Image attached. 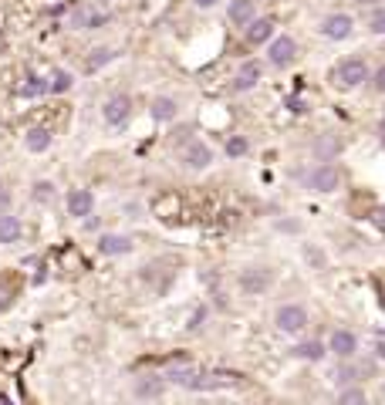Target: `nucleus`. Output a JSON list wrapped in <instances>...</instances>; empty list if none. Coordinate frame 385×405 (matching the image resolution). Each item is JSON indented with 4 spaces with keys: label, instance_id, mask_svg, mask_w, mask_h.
<instances>
[{
    "label": "nucleus",
    "instance_id": "nucleus-1",
    "mask_svg": "<svg viewBox=\"0 0 385 405\" xmlns=\"http://www.w3.org/2000/svg\"><path fill=\"white\" fill-rule=\"evenodd\" d=\"M112 21L108 0H75L68 3V27L71 31H99Z\"/></svg>",
    "mask_w": 385,
    "mask_h": 405
},
{
    "label": "nucleus",
    "instance_id": "nucleus-2",
    "mask_svg": "<svg viewBox=\"0 0 385 405\" xmlns=\"http://www.w3.org/2000/svg\"><path fill=\"white\" fill-rule=\"evenodd\" d=\"M365 78H368V64H365L361 58H345V61L334 68V81H338L341 88H359Z\"/></svg>",
    "mask_w": 385,
    "mask_h": 405
},
{
    "label": "nucleus",
    "instance_id": "nucleus-3",
    "mask_svg": "<svg viewBox=\"0 0 385 405\" xmlns=\"http://www.w3.org/2000/svg\"><path fill=\"white\" fill-rule=\"evenodd\" d=\"M102 119H105V126L122 128L128 119H132V98H128V95H112V98L102 105Z\"/></svg>",
    "mask_w": 385,
    "mask_h": 405
},
{
    "label": "nucleus",
    "instance_id": "nucleus-4",
    "mask_svg": "<svg viewBox=\"0 0 385 405\" xmlns=\"http://www.w3.org/2000/svg\"><path fill=\"white\" fill-rule=\"evenodd\" d=\"M305 325H308V311L301 304H284L277 311V328L284 334H298V331H305Z\"/></svg>",
    "mask_w": 385,
    "mask_h": 405
},
{
    "label": "nucleus",
    "instance_id": "nucleus-5",
    "mask_svg": "<svg viewBox=\"0 0 385 405\" xmlns=\"http://www.w3.org/2000/svg\"><path fill=\"white\" fill-rule=\"evenodd\" d=\"M338 182H341V176H338V169L328 166V162L308 173V186L314 189V193H334V189H338Z\"/></svg>",
    "mask_w": 385,
    "mask_h": 405
},
{
    "label": "nucleus",
    "instance_id": "nucleus-6",
    "mask_svg": "<svg viewBox=\"0 0 385 405\" xmlns=\"http://www.w3.org/2000/svg\"><path fill=\"white\" fill-rule=\"evenodd\" d=\"M99 253L102 257H126V253H132V236H126V233H102L99 236Z\"/></svg>",
    "mask_w": 385,
    "mask_h": 405
},
{
    "label": "nucleus",
    "instance_id": "nucleus-7",
    "mask_svg": "<svg viewBox=\"0 0 385 405\" xmlns=\"http://www.w3.org/2000/svg\"><path fill=\"white\" fill-rule=\"evenodd\" d=\"M68 216H78V220H85V216H92V209H95V196H92V189H71L68 193Z\"/></svg>",
    "mask_w": 385,
    "mask_h": 405
},
{
    "label": "nucleus",
    "instance_id": "nucleus-8",
    "mask_svg": "<svg viewBox=\"0 0 385 405\" xmlns=\"http://www.w3.org/2000/svg\"><path fill=\"white\" fill-rule=\"evenodd\" d=\"M24 236V223L21 216H14L10 209H0V247H10Z\"/></svg>",
    "mask_w": 385,
    "mask_h": 405
},
{
    "label": "nucleus",
    "instance_id": "nucleus-9",
    "mask_svg": "<svg viewBox=\"0 0 385 405\" xmlns=\"http://www.w3.org/2000/svg\"><path fill=\"white\" fill-rule=\"evenodd\" d=\"M182 162H186L189 169H206V166L213 162V149L203 146V142H186V146H182Z\"/></svg>",
    "mask_w": 385,
    "mask_h": 405
},
{
    "label": "nucleus",
    "instance_id": "nucleus-10",
    "mask_svg": "<svg viewBox=\"0 0 385 405\" xmlns=\"http://www.w3.org/2000/svg\"><path fill=\"white\" fill-rule=\"evenodd\" d=\"M271 284H274L271 270H260V267H250V270H243V274H240V287H243L247 294H264Z\"/></svg>",
    "mask_w": 385,
    "mask_h": 405
},
{
    "label": "nucleus",
    "instance_id": "nucleus-11",
    "mask_svg": "<svg viewBox=\"0 0 385 405\" xmlns=\"http://www.w3.org/2000/svg\"><path fill=\"white\" fill-rule=\"evenodd\" d=\"M44 95H48V78L27 71V75L21 78V85H17V98L34 101V98H44Z\"/></svg>",
    "mask_w": 385,
    "mask_h": 405
},
{
    "label": "nucleus",
    "instance_id": "nucleus-12",
    "mask_svg": "<svg viewBox=\"0 0 385 405\" xmlns=\"http://www.w3.org/2000/svg\"><path fill=\"white\" fill-rule=\"evenodd\" d=\"M51 142H54L51 128H44V126H34V128H27V132H24V149L34 152V155L48 152V149H51Z\"/></svg>",
    "mask_w": 385,
    "mask_h": 405
},
{
    "label": "nucleus",
    "instance_id": "nucleus-13",
    "mask_svg": "<svg viewBox=\"0 0 385 405\" xmlns=\"http://www.w3.org/2000/svg\"><path fill=\"white\" fill-rule=\"evenodd\" d=\"M321 31H325V37H332V41H345V37L352 34V17H348V14H328L325 24H321Z\"/></svg>",
    "mask_w": 385,
    "mask_h": 405
},
{
    "label": "nucleus",
    "instance_id": "nucleus-14",
    "mask_svg": "<svg viewBox=\"0 0 385 405\" xmlns=\"http://www.w3.org/2000/svg\"><path fill=\"white\" fill-rule=\"evenodd\" d=\"M294 54H298V44H294V37H274L271 41V61L277 64V68H284V64H291L294 61Z\"/></svg>",
    "mask_w": 385,
    "mask_h": 405
},
{
    "label": "nucleus",
    "instance_id": "nucleus-15",
    "mask_svg": "<svg viewBox=\"0 0 385 405\" xmlns=\"http://www.w3.org/2000/svg\"><path fill=\"white\" fill-rule=\"evenodd\" d=\"M328 348H332L338 358H352L355 348H359V341H355V334H352V331H334L332 341H328Z\"/></svg>",
    "mask_w": 385,
    "mask_h": 405
},
{
    "label": "nucleus",
    "instance_id": "nucleus-16",
    "mask_svg": "<svg viewBox=\"0 0 385 405\" xmlns=\"http://www.w3.org/2000/svg\"><path fill=\"white\" fill-rule=\"evenodd\" d=\"M149 115H153L155 122H176V115H180V105L173 98H166V95H159L153 98V108H149Z\"/></svg>",
    "mask_w": 385,
    "mask_h": 405
},
{
    "label": "nucleus",
    "instance_id": "nucleus-17",
    "mask_svg": "<svg viewBox=\"0 0 385 405\" xmlns=\"http://www.w3.org/2000/svg\"><path fill=\"white\" fill-rule=\"evenodd\" d=\"M227 21H230V24H237V27L250 24V21H254V0H230Z\"/></svg>",
    "mask_w": 385,
    "mask_h": 405
},
{
    "label": "nucleus",
    "instance_id": "nucleus-18",
    "mask_svg": "<svg viewBox=\"0 0 385 405\" xmlns=\"http://www.w3.org/2000/svg\"><path fill=\"white\" fill-rule=\"evenodd\" d=\"M260 75H264V68L257 64V61H247L243 68H240V75H237V81H233V88L237 92H250L257 81H260Z\"/></svg>",
    "mask_w": 385,
    "mask_h": 405
},
{
    "label": "nucleus",
    "instance_id": "nucleus-19",
    "mask_svg": "<svg viewBox=\"0 0 385 405\" xmlns=\"http://www.w3.org/2000/svg\"><path fill=\"white\" fill-rule=\"evenodd\" d=\"M71 85H75V75H71V71L54 68L51 75H48V95H65V92H71Z\"/></svg>",
    "mask_w": 385,
    "mask_h": 405
},
{
    "label": "nucleus",
    "instance_id": "nucleus-20",
    "mask_svg": "<svg viewBox=\"0 0 385 405\" xmlns=\"http://www.w3.org/2000/svg\"><path fill=\"white\" fill-rule=\"evenodd\" d=\"M115 58H119V54H115L112 48H95L88 58H85V71H88V75H95V71H102L105 64H112Z\"/></svg>",
    "mask_w": 385,
    "mask_h": 405
},
{
    "label": "nucleus",
    "instance_id": "nucleus-21",
    "mask_svg": "<svg viewBox=\"0 0 385 405\" xmlns=\"http://www.w3.org/2000/svg\"><path fill=\"white\" fill-rule=\"evenodd\" d=\"M271 34H274V21H267V17H260V21H250V27H247V37H250L254 44H264Z\"/></svg>",
    "mask_w": 385,
    "mask_h": 405
},
{
    "label": "nucleus",
    "instance_id": "nucleus-22",
    "mask_svg": "<svg viewBox=\"0 0 385 405\" xmlns=\"http://www.w3.org/2000/svg\"><path fill=\"white\" fill-rule=\"evenodd\" d=\"M14 298H17V287H14V280L3 274V277H0V314L14 307Z\"/></svg>",
    "mask_w": 385,
    "mask_h": 405
},
{
    "label": "nucleus",
    "instance_id": "nucleus-23",
    "mask_svg": "<svg viewBox=\"0 0 385 405\" xmlns=\"http://www.w3.org/2000/svg\"><path fill=\"white\" fill-rule=\"evenodd\" d=\"M31 200L34 203H54V182H48V179H37L34 182V189H31Z\"/></svg>",
    "mask_w": 385,
    "mask_h": 405
},
{
    "label": "nucleus",
    "instance_id": "nucleus-24",
    "mask_svg": "<svg viewBox=\"0 0 385 405\" xmlns=\"http://www.w3.org/2000/svg\"><path fill=\"white\" fill-rule=\"evenodd\" d=\"M294 354H298V358H308V361H321V358H325V345H321V341H305V345L294 348Z\"/></svg>",
    "mask_w": 385,
    "mask_h": 405
},
{
    "label": "nucleus",
    "instance_id": "nucleus-25",
    "mask_svg": "<svg viewBox=\"0 0 385 405\" xmlns=\"http://www.w3.org/2000/svg\"><path fill=\"white\" fill-rule=\"evenodd\" d=\"M338 405H368V399H365L361 388H345V392L338 395Z\"/></svg>",
    "mask_w": 385,
    "mask_h": 405
},
{
    "label": "nucleus",
    "instance_id": "nucleus-26",
    "mask_svg": "<svg viewBox=\"0 0 385 405\" xmlns=\"http://www.w3.org/2000/svg\"><path fill=\"white\" fill-rule=\"evenodd\" d=\"M365 372H372V368H348V365H345V368H334L332 379L338 381V385H348V381H355V375H365Z\"/></svg>",
    "mask_w": 385,
    "mask_h": 405
},
{
    "label": "nucleus",
    "instance_id": "nucleus-27",
    "mask_svg": "<svg viewBox=\"0 0 385 405\" xmlns=\"http://www.w3.org/2000/svg\"><path fill=\"white\" fill-rule=\"evenodd\" d=\"M159 392H162V381L159 379H149V381H139L135 385V395L139 399H149V395H159Z\"/></svg>",
    "mask_w": 385,
    "mask_h": 405
},
{
    "label": "nucleus",
    "instance_id": "nucleus-28",
    "mask_svg": "<svg viewBox=\"0 0 385 405\" xmlns=\"http://www.w3.org/2000/svg\"><path fill=\"white\" fill-rule=\"evenodd\" d=\"M305 260H308L311 267H325V253L318 250V247H305Z\"/></svg>",
    "mask_w": 385,
    "mask_h": 405
},
{
    "label": "nucleus",
    "instance_id": "nucleus-29",
    "mask_svg": "<svg viewBox=\"0 0 385 405\" xmlns=\"http://www.w3.org/2000/svg\"><path fill=\"white\" fill-rule=\"evenodd\" d=\"M368 27H372V34H385V10H375L372 21H368Z\"/></svg>",
    "mask_w": 385,
    "mask_h": 405
},
{
    "label": "nucleus",
    "instance_id": "nucleus-30",
    "mask_svg": "<svg viewBox=\"0 0 385 405\" xmlns=\"http://www.w3.org/2000/svg\"><path fill=\"white\" fill-rule=\"evenodd\" d=\"M247 152V139H230L227 142V155H243Z\"/></svg>",
    "mask_w": 385,
    "mask_h": 405
},
{
    "label": "nucleus",
    "instance_id": "nucleus-31",
    "mask_svg": "<svg viewBox=\"0 0 385 405\" xmlns=\"http://www.w3.org/2000/svg\"><path fill=\"white\" fill-rule=\"evenodd\" d=\"M206 321V307H196L193 318H189V331H200V325Z\"/></svg>",
    "mask_w": 385,
    "mask_h": 405
},
{
    "label": "nucleus",
    "instance_id": "nucleus-32",
    "mask_svg": "<svg viewBox=\"0 0 385 405\" xmlns=\"http://www.w3.org/2000/svg\"><path fill=\"white\" fill-rule=\"evenodd\" d=\"M375 92H382V95H385V64L375 71Z\"/></svg>",
    "mask_w": 385,
    "mask_h": 405
},
{
    "label": "nucleus",
    "instance_id": "nucleus-33",
    "mask_svg": "<svg viewBox=\"0 0 385 405\" xmlns=\"http://www.w3.org/2000/svg\"><path fill=\"white\" fill-rule=\"evenodd\" d=\"M7 206H10V189L0 182V209H7Z\"/></svg>",
    "mask_w": 385,
    "mask_h": 405
},
{
    "label": "nucleus",
    "instance_id": "nucleus-34",
    "mask_svg": "<svg viewBox=\"0 0 385 405\" xmlns=\"http://www.w3.org/2000/svg\"><path fill=\"white\" fill-rule=\"evenodd\" d=\"M44 280H48V267H44V264H41V267H37V274H34V284H37V287H41V284H44Z\"/></svg>",
    "mask_w": 385,
    "mask_h": 405
},
{
    "label": "nucleus",
    "instance_id": "nucleus-35",
    "mask_svg": "<svg viewBox=\"0 0 385 405\" xmlns=\"http://www.w3.org/2000/svg\"><path fill=\"white\" fill-rule=\"evenodd\" d=\"M372 220H375V223H379V227L385 230V206H379V209L372 213Z\"/></svg>",
    "mask_w": 385,
    "mask_h": 405
},
{
    "label": "nucleus",
    "instance_id": "nucleus-36",
    "mask_svg": "<svg viewBox=\"0 0 385 405\" xmlns=\"http://www.w3.org/2000/svg\"><path fill=\"white\" fill-rule=\"evenodd\" d=\"M318 152H321V155H328V152H338V142H321V146H318Z\"/></svg>",
    "mask_w": 385,
    "mask_h": 405
},
{
    "label": "nucleus",
    "instance_id": "nucleus-37",
    "mask_svg": "<svg viewBox=\"0 0 385 405\" xmlns=\"http://www.w3.org/2000/svg\"><path fill=\"white\" fill-rule=\"evenodd\" d=\"M216 0H196V7H213Z\"/></svg>",
    "mask_w": 385,
    "mask_h": 405
},
{
    "label": "nucleus",
    "instance_id": "nucleus-38",
    "mask_svg": "<svg viewBox=\"0 0 385 405\" xmlns=\"http://www.w3.org/2000/svg\"><path fill=\"white\" fill-rule=\"evenodd\" d=\"M379 135H382V142H385V115H382V122H379Z\"/></svg>",
    "mask_w": 385,
    "mask_h": 405
},
{
    "label": "nucleus",
    "instance_id": "nucleus-39",
    "mask_svg": "<svg viewBox=\"0 0 385 405\" xmlns=\"http://www.w3.org/2000/svg\"><path fill=\"white\" fill-rule=\"evenodd\" d=\"M359 3H375V0H359Z\"/></svg>",
    "mask_w": 385,
    "mask_h": 405
},
{
    "label": "nucleus",
    "instance_id": "nucleus-40",
    "mask_svg": "<svg viewBox=\"0 0 385 405\" xmlns=\"http://www.w3.org/2000/svg\"><path fill=\"white\" fill-rule=\"evenodd\" d=\"M0 405H10V402H0Z\"/></svg>",
    "mask_w": 385,
    "mask_h": 405
}]
</instances>
